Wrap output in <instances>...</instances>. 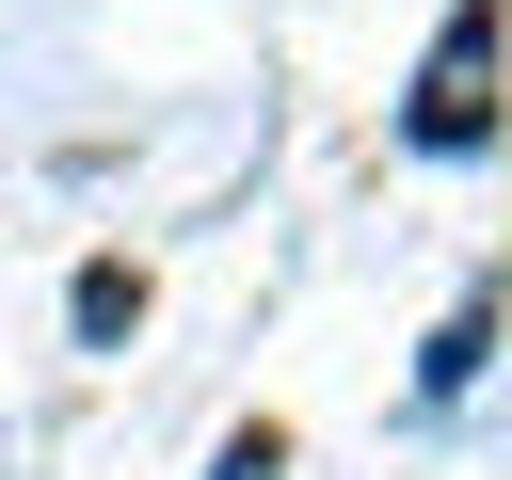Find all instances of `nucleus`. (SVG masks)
Here are the masks:
<instances>
[{
    "label": "nucleus",
    "mask_w": 512,
    "mask_h": 480,
    "mask_svg": "<svg viewBox=\"0 0 512 480\" xmlns=\"http://www.w3.org/2000/svg\"><path fill=\"white\" fill-rule=\"evenodd\" d=\"M480 64H496V0H448V48H432V80H416V112H400L416 160H480V144H496V80H480Z\"/></svg>",
    "instance_id": "nucleus-1"
},
{
    "label": "nucleus",
    "mask_w": 512,
    "mask_h": 480,
    "mask_svg": "<svg viewBox=\"0 0 512 480\" xmlns=\"http://www.w3.org/2000/svg\"><path fill=\"white\" fill-rule=\"evenodd\" d=\"M64 320H80V352H112V336L144 320V272H128V256H80V288H64Z\"/></svg>",
    "instance_id": "nucleus-2"
},
{
    "label": "nucleus",
    "mask_w": 512,
    "mask_h": 480,
    "mask_svg": "<svg viewBox=\"0 0 512 480\" xmlns=\"http://www.w3.org/2000/svg\"><path fill=\"white\" fill-rule=\"evenodd\" d=\"M480 336H496V304H480V288H464V304H448V336H432V352H416V384H432V400H464V368H480Z\"/></svg>",
    "instance_id": "nucleus-3"
},
{
    "label": "nucleus",
    "mask_w": 512,
    "mask_h": 480,
    "mask_svg": "<svg viewBox=\"0 0 512 480\" xmlns=\"http://www.w3.org/2000/svg\"><path fill=\"white\" fill-rule=\"evenodd\" d=\"M272 464H288V432L256 416V432H224V464H208V480H272Z\"/></svg>",
    "instance_id": "nucleus-4"
}]
</instances>
